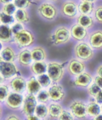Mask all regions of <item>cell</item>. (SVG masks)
I'll use <instances>...</instances> for the list:
<instances>
[{
    "mask_svg": "<svg viewBox=\"0 0 102 120\" xmlns=\"http://www.w3.org/2000/svg\"><path fill=\"white\" fill-rule=\"evenodd\" d=\"M35 114L40 119H46L49 117V107L47 106V104L37 103L35 110Z\"/></svg>",
    "mask_w": 102,
    "mask_h": 120,
    "instance_id": "28",
    "label": "cell"
},
{
    "mask_svg": "<svg viewBox=\"0 0 102 120\" xmlns=\"http://www.w3.org/2000/svg\"><path fill=\"white\" fill-rule=\"evenodd\" d=\"M80 1H87V2H90V3H95L96 0H80Z\"/></svg>",
    "mask_w": 102,
    "mask_h": 120,
    "instance_id": "46",
    "label": "cell"
},
{
    "mask_svg": "<svg viewBox=\"0 0 102 120\" xmlns=\"http://www.w3.org/2000/svg\"><path fill=\"white\" fill-rule=\"evenodd\" d=\"M48 69V64H46L45 61L42 62H33L31 65V71L34 75H40L47 73Z\"/></svg>",
    "mask_w": 102,
    "mask_h": 120,
    "instance_id": "23",
    "label": "cell"
},
{
    "mask_svg": "<svg viewBox=\"0 0 102 120\" xmlns=\"http://www.w3.org/2000/svg\"><path fill=\"white\" fill-rule=\"evenodd\" d=\"M1 3H2L3 4H9V3H12V1L14 0H0Z\"/></svg>",
    "mask_w": 102,
    "mask_h": 120,
    "instance_id": "45",
    "label": "cell"
},
{
    "mask_svg": "<svg viewBox=\"0 0 102 120\" xmlns=\"http://www.w3.org/2000/svg\"><path fill=\"white\" fill-rule=\"evenodd\" d=\"M96 75H99L100 77H102V64L99 65L96 69Z\"/></svg>",
    "mask_w": 102,
    "mask_h": 120,
    "instance_id": "43",
    "label": "cell"
},
{
    "mask_svg": "<svg viewBox=\"0 0 102 120\" xmlns=\"http://www.w3.org/2000/svg\"><path fill=\"white\" fill-rule=\"evenodd\" d=\"M96 100V101H97L99 104H100V105H102V90H100V92H99V94L96 96V97L94 98Z\"/></svg>",
    "mask_w": 102,
    "mask_h": 120,
    "instance_id": "42",
    "label": "cell"
},
{
    "mask_svg": "<svg viewBox=\"0 0 102 120\" xmlns=\"http://www.w3.org/2000/svg\"><path fill=\"white\" fill-rule=\"evenodd\" d=\"M10 27H11V30H12V32H13L14 35L17 34V33L20 32V31H22L23 30H25L23 24L19 23V22H16V23L13 24Z\"/></svg>",
    "mask_w": 102,
    "mask_h": 120,
    "instance_id": "38",
    "label": "cell"
},
{
    "mask_svg": "<svg viewBox=\"0 0 102 120\" xmlns=\"http://www.w3.org/2000/svg\"><path fill=\"white\" fill-rule=\"evenodd\" d=\"M71 37H72L71 30H69L65 26H61L57 27L54 30V32L50 36L49 39H50V41L54 45L60 46L70 41V39H71Z\"/></svg>",
    "mask_w": 102,
    "mask_h": 120,
    "instance_id": "2",
    "label": "cell"
},
{
    "mask_svg": "<svg viewBox=\"0 0 102 120\" xmlns=\"http://www.w3.org/2000/svg\"><path fill=\"white\" fill-rule=\"evenodd\" d=\"M17 10V8L15 5L14 3H9V4H4L2 7V12L7 14L9 15H14L15 13Z\"/></svg>",
    "mask_w": 102,
    "mask_h": 120,
    "instance_id": "35",
    "label": "cell"
},
{
    "mask_svg": "<svg viewBox=\"0 0 102 120\" xmlns=\"http://www.w3.org/2000/svg\"><path fill=\"white\" fill-rule=\"evenodd\" d=\"M101 113H102V105H101Z\"/></svg>",
    "mask_w": 102,
    "mask_h": 120,
    "instance_id": "49",
    "label": "cell"
},
{
    "mask_svg": "<svg viewBox=\"0 0 102 120\" xmlns=\"http://www.w3.org/2000/svg\"><path fill=\"white\" fill-rule=\"evenodd\" d=\"M17 55L18 54H16V52L13 47L11 46H7L1 50V61L14 63L17 58Z\"/></svg>",
    "mask_w": 102,
    "mask_h": 120,
    "instance_id": "19",
    "label": "cell"
},
{
    "mask_svg": "<svg viewBox=\"0 0 102 120\" xmlns=\"http://www.w3.org/2000/svg\"><path fill=\"white\" fill-rule=\"evenodd\" d=\"M37 14L43 19L53 21L58 16V9L52 3H42L41 4L38 5Z\"/></svg>",
    "mask_w": 102,
    "mask_h": 120,
    "instance_id": "4",
    "label": "cell"
},
{
    "mask_svg": "<svg viewBox=\"0 0 102 120\" xmlns=\"http://www.w3.org/2000/svg\"><path fill=\"white\" fill-rule=\"evenodd\" d=\"M94 83L99 86V87H100L102 89V77L99 76V75H96L95 77L94 78V80H93Z\"/></svg>",
    "mask_w": 102,
    "mask_h": 120,
    "instance_id": "39",
    "label": "cell"
},
{
    "mask_svg": "<svg viewBox=\"0 0 102 120\" xmlns=\"http://www.w3.org/2000/svg\"><path fill=\"white\" fill-rule=\"evenodd\" d=\"M9 86L11 91L14 92L23 94L26 91V80L20 75H17L13 79H11Z\"/></svg>",
    "mask_w": 102,
    "mask_h": 120,
    "instance_id": "12",
    "label": "cell"
},
{
    "mask_svg": "<svg viewBox=\"0 0 102 120\" xmlns=\"http://www.w3.org/2000/svg\"><path fill=\"white\" fill-rule=\"evenodd\" d=\"M13 3L17 9H26L30 5L36 4V3L33 2V0H14Z\"/></svg>",
    "mask_w": 102,
    "mask_h": 120,
    "instance_id": "34",
    "label": "cell"
},
{
    "mask_svg": "<svg viewBox=\"0 0 102 120\" xmlns=\"http://www.w3.org/2000/svg\"><path fill=\"white\" fill-rule=\"evenodd\" d=\"M94 16L96 21L99 22L100 24H102V5L98 6L97 8L94 9Z\"/></svg>",
    "mask_w": 102,
    "mask_h": 120,
    "instance_id": "37",
    "label": "cell"
},
{
    "mask_svg": "<svg viewBox=\"0 0 102 120\" xmlns=\"http://www.w3.org/2000/svg\"><path fill=\"white\" fill-rule=\"evenodd\" d=\"M70 112L78 119H84L88 117L87 104L81 100H74L69 105Z\"/></svg>",
    "mask_w": 102,
    "mask_h": 120,
    "instance_id": "6",
    "label": "cell"
},
{
    "mask_svg": "<svg viewBox=\"0 0 102 120\" xmlns=\"http://www.w3.org/2000/svg\"><path fill=\"white\" fill-rule=\"evenodd\" d=\"M35 37L33 33L28 30H23L20 32L14 35L13 41L20 49H25L31 47L34 43Z\"/></svg>",
    "mask_w": 102,
    "mask_h": 120,
    "instance_id": "1",
    "label": "cell"
},
{
    "mask_svg": "<svg viewBox=\"0 0 102 120\" xmlns=\"http://www.w3.org/2000/svg\"><path fill=\"white\" fill-rule=\"evenodd\" d=\"M74 54L78 59L87 62L93 58L94 55V52L89 43L81 41L75 46Z\"/></svg>",
    "mask_w": 102,
    "mask_h": 120,
    "instance_id": "3",
    "label": "cell"
},
{
    "mask_svg": "<svg viewBox=\"0 0 102 120\" xmlns=\"http://www.w3.org/2000/svg\"><path fill=\"white\" fill-rule=\"evenodd\" d=\"M49 107V117L51 119H58L61 112H63V107L59 102H53L49 103L48 105Z\"/></svg>",
    "mask_w": 102,
    "mask_h": 120,
    "instance_id": "22",
    "label": "cell"
},
{
    "mask_svg": "<svg viewBox=\"0 0 102 120\" xmlns=\"http://www.w3.org/2000/svg\"><path fill=\"white\" fill-rule=\"evenodd\" d=\"M0 73L1 78L4 79H13L20 74V71L14 63L1 61L0 63Z\"/></svg>",
    "mask_w": 102,
    "mask_h": 120,
    "instance_id": "8",
    "label": "cell"
},
{
    "mask_svg": "<svg viewBox=\"0 0 102 120\" xmlns=\"http://www.w3.org/2000/svg\"><path fill=\"white\" fill-rule=\"evenodd\" d=\"M17 62L19 65L22 67H27L32 65L33 63L32 52L27 48L21 49L17 55Z\"/></svg>",
    "mask_w": 102,
    "mask_h": 120,
    "instance_id": "15",
    "label": "cell"
},
{
    "mask_svg": "<svg viewBox=\"0 0 102 120\" xmlns=\"http://www.w3.org/2000/svg\"><path fill=\"white\" fill-rule=\"evenodd\" d=\"M47 1H50V2H54V1H56V0H47Z\"/></svg>",
    "mask_w": 102,
    "mask_h": 120,
    "instance_id": "47",
    "label": "cell"
},
{
    "mask_svg": "<svg viewBox=\"0 0 102 120\" xmlns=\"http://www.w3.org/2000/svg\"><path fill=\"white\" fill-rule=\"evenodd\" d=\"M37 105V97L34 95L26 94L25 96L24 102L21 107V112L25 116H28L35 113V110Z\"/></svg>",
    "mask_w": 102,
    "mask_h": 120,
    "instance_id": "9",
    "label": "cell"
},
{
    "mask_svg": "<svg viewBox=\"0 0 102 120\" xmlns=\"http://www.w3.org/2000/svg\"><path fill=\"white\" fill-rule=\"evenodd\" d=\"M71 35L75 41H82L88 37V30L78 24H75L71 28Z\"/></svg>",
    "mask_w": 102,
    "mask_h": 120,
    "instance_id": "17",
    "label": "cell"
},
{
    "mask_svg": "<svg viewBox=\"0 0 102 120\" xmlns=\"http://www.w3.org/2000/svg\"><path fill=\"white\" fill-rule=\"evenodd\" d=\"M94 78L89 72H83V73L78 75L73 79V85L79 88H87L90 84L93 82Z\"/></svg>",
    "mask_w": 102,
    "mask_h": 120,
    "instance_id": "14",
    "label": "cell"
},
{
    "mask_svg": "<svg viewBox=\"0 0 102 120\" xmlns=\"http://www.w3.org/2000/svg\"><path fill=\"white\" fill-rule=\"evenodd\" d=\"M92 120H102V113L99 114V115H97L96 117L92 118Z\"/></svg>",
    "mask_w": 102,
    "mask_h": 120,
    "instance_id": "44",
    "label": "cell"
},
{
    "mask_svg": "<svg viewBox=\"0 0 102 120\" xmlns=\"http://www.w3.org/2000/svg\"><path fill=\"white\" fill-rule=\"evenodd\" d=\"M77 24L84 27L85 29H89L94 26V19L88 15H81L77 19Z\"/></svg>",
    "mask_w": 102,
    "mask_h": 120,
    "instance_id": "27",
    "label": "cell"
},
{
    "mask_svg": "<svg viewBox=\"0 0 102 120\" xmlns=\"http://www.w3.org/2000/svg\"><path fill=\"white\" fill-rule=\"evenodd\" d=\"M101 90H102L101 88L99 87V86H97L94 81L87 87L88 94H89V97H92V98H95L96 96L99 94V92H100Z\"/></svg>",
    "mask_w": 102,
    "mask_h": 120,
    "instance_id": "33",
    "label": "cell"
},
{
    "mask_svg": "<svg viewBox=\"0 0 102 120\" xmlns=\"http://www.w3.org/2000/svg\"><path fill=\"white\" fill-rule=\"evenodd\" d=\"M15 17L13 15H9L7 14L1 12L0 14V21H1V25H5V26H12L13 24H15Z\"/></svg>",
    "mask_w": 102,
    "mask_h": 120,
    "instance_id": "29",
    "label": "cell"
},
{
    "mask_svg": "<svg viewBox=\"0 0 102 120\" xmlns=\"http://www.w3.org/2000/svg\"><path fill=\"white\" fill-rule=\"evenodd\" d=\"M47 74L50 77L53 84L59 83L64 76V65L58 62L48 63Z\"/></svg>",
    "mask_w": 102,
    "mask_h": 120,
    "instance_id": "5",
    "label": "cell"
},
{
    "mask_svg": "<svg viewBox=\"0 0 102 120\" xmlns=\"http://www.w3.org/2000/svg\"><path fill=\"white\" fill-rule=\"evenodd\" d=\"M16 22L21 24H27L30 22V16H29L28 12L26 11V9H17L16 12L14 15Z\"/></svg>",
    "mask_w": 102,
    "mask_h": 120,
    "instance_id": "25",
    "label": "cell"
},
{
    "mask_svg": "<svg viewBox=\"0 0 102 120\" xmlns=\"http://www.w3.org/2000/svg\"><path fill=\"white\" fill-rule=\"evenodd\" d=\"M86 69V65L85 64L78 59V58H72L70 60L67 64V71L68 73L72 76H78V75L83 73Z\"/></svg>",
    "mask_w": 102,
    "mask_h": 120,
    "instance_id": "10",
    "label": "cell"
},
{
    "mask_svg": "<svg viewBox=\"0 0 102 120\" xmlns=\"http://www.w3.org/2000/svg\"><path fill=\"white\" fill-rule=\"evenodd\" d=\"M42 88L43 87L38 82L37 77L32 76L26 80V92H27V94L37 96L42 90Z\"/></svg>",
    "mask_w": 102,
    "mask_h": 120,
    "instance_id": "18",
    "label": "cell"
},
{
    "mask_svg": "<svg viewBox=\"0 0 102 120\" xmlns=\"http://www.w3.org/2000/svg\"><path fill=\"white\" fill-rule=\"evenodd\" d=\"M4 120H21V119H20L18 116L14 115V114H10V115L7 116Z\"/></svg>",
    "mask_w": 102,
    "mask_h": 120,
    "instance_id": "41",
    "label": "cell"
},
{
    "mask_svg": "<svg viewBox=\"0 0 102 120\" xmlns=\"http://www.w3.org/2000/svg\"><path fill=\"white\" fill-rule=\"evenodd\" d=\"M87 113L88 117L94 118L101 113V105L96 101L94 98H90L87 103Z\"/></svg>",
    "mask_w": 102,
    "mask_h": 120,
    "instance_id": "20",
    "label": "cell"
},
{
    "mask_svg": "<svg viewBox=\"0 0 102 120\" xmlns=\"http://www.w3.org/2000/svg\"><path fill=\"white\" fill-rule=\"evenodd\" d=\"M61 11L64 16L67 18H74L78 15V4L74 1H67L65 2L61 6Z\"/></svg>",
    "mask_w": 102,
    "mask_h": 120,
    "instance_id": "13",
    "label": "cell"
},
{
    "mask_svg": "<svg viewBox=\"0 0 102 120\" xmlns=\"http://www.w3.org/2000/svg\"><path fill=\"white\" fill-rule=\"evenodd\" d=\"M44 120H51V118H46V119H44Z\"/></svg>",
    "mask_w": 102,
    "mask_h": 120,
    "instance_id": "48",
    "label": "cell"
},
{
    "mask_svg": "<svg viewBox=\"0 0 102 120\" xmlns=\"http://www.w3.org/2000/svg\"><path fill=\"white\" fill-rule=\"evenodd\" d=\"M89 44L93 49L100 50L102 49V30H94L89 36Z\"/></svg>",
    "mask_w": 102,
    "mask_h": 120,
    "instance_id": "16",
    "label": "cell"
},
{
    "mask_svg": "<svg viewBox=\"0 0 102 120\" xmlns=\"http://www.w3.org/2000/svg\"><path fill=\"white\" fill-rule=\"evenodd\" d=\"M75 117L73 114L70 112V110H63V112H61L60 117L58 118V120H74Z\"/></svg>",
    "mask_w": 102,
    "mask_h": 120,
    "instance_id": "36",
    "label": "cell"
},
{
    "mask_svg": "<svg viewBox=\"0 0 102 120\" xmlns=\"http://www.w3.org/2000/svg\"><path fill=\"white\" fill-rule=\"evenodd\" d=\"M37 1H40V0H37Z\"/></svg>",
    "mask_w": 102,
    "mask_h": 120,
    "instance_id": "50",
    "label": "cell"
},
{
    "mask_svg": "<svg viewBox=\"0 0 102 120\" xmlns=\"http://www.w3.org/2000/svg\"><path fill=\"white\" fill-rule=\"evenodd\" d=\"M37 79L43 88L49 87L51 83H52V80H51V79H50V77L49 76V75L47 73L44 74V75H37Z\"/></svg>",
    "mask_w": 102,
    "mask_h": 120,
    "instance_id": "30",
    "label": "cell"
},
{
    "mask_svg": "<svg viewBox=\"0 0 102 120\" xmlns=\"http://www.w3.org/2000/svg\"><path fill=\"white\" fill-rule=\"evenodd\" d=\"M24 98L25 97H23L22 94L10 91L7 99L5 100L4 104L8 108L16 111V110L21 109L23 102H24Z\"/></svg>",
    "mask_w": 102,
    "mask_h": 120,
    "instance_id": "7",
    "label": "cell"
},
{
    "mask_svg": "<svg viewBox=\"0 0 102 120\" xmlns=\"http://www.w3.org/2000/svg\"><path fill=\"white\" fill-rule=\"evenodd\" d=\"M33 62H42L47 58V53L44 48L42 47H35L31 50Z\"/></svg>",
    "mask_w": 102,
    "mask_h": 120,
    "instance_id": "24",
    "label": "cell"
},
{
    "mask_svg": "<svg viewBox=\"0 0 102 120\" xmlns=\"http://www.w3.org/2000/svg\"><path fill=\"white\" fill-rule=\"evenodd\" d=\"M10 90H11L9 85L5 83L1 84V86H0V101L1 102H4L9 94L10 93Z\"/></svg>",
    "mask_w": 102,
    "mask_h": 120,
    "instance_id": "31",
    "label": "cell"
},
{
    "mask_svg": "<svg viewBox=\"0 0 102 120\" xmlns=\"http://www.w3.org/2000/svg\"><path fill=\"white\" fill-rule=\"evenodd\" d=\"M37 101L38 103H44V104H48L50 100L49 94L47 90H42L36 96Z\"/></svg>",
    "mask_w": 102,
    "mask_h": 120,
    "instance_id": "32",
    "label": "cell"
},
{
    "mask_svg": "<svg viewBox=\"0 0 102 120\" xmlns=\"http://www.w3.org/2000/svg\"><path fill=\"white\" fill-rule=\"evenodd\" d=\"M24 120H41L36 114H31V115L26 116Z\"/></svg>",
    "mask_w": 102,
    "mask_h": 120,
    "instance_id": "40",
    "label": "cell"
},
{
    "mask_svg": "<svg viewBox=\"0 0 102 120\" xmlns=\"http://www.w3.org/2000/svg\"><path fill=\"white\" fill-rule=\"evenodd\" d=\"M14 34L12 32L11 27L5 25H1L0 26V41L1 43H9L13 41Z\"/></svg>",
    "mask_w": 102,
    "mask_h": 120,
    "instance_id": "21",
    "label": "cell"
},
{
    "mask_svg": "<svg viewBox=\"0 0 102 120\" xmlns=\"http://www.w3.org/2000/svg\"><path fill=\"white\" fill-rule=\"evenodd\" d=\"M49 94L50 100L54 102H60L65 98V92L62 86L59 83L53 84L52 86L49 88Z\"/></svg>",
    "mask_w": 102,
    "mask_h": 120,
    "instance_id": "11",
    "label": "cell"
},
{
    "mask_svg": "<svg viewBox=\"0 0 102 120\" xmlns=\"http://www.w3.org/2000/svg\"><path fill=\"white\" fill-rule=\"evenodd\" d=\"M78 11L81 15H91L94 11V4L87 1H80L78 4Z\"/></svg>",
    "mask_w": 102,
    "mask_h": 120,
    "instance_id": "26",
    "label": "cell"
}]
</instances>
